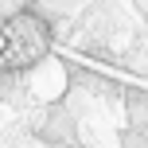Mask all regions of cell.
I'll use <instances>...</instances> for the list:
<instances>
[{
	"instance_id": "cell-1",
	"label": "cell",
	"mask_w": 148,
	"mask_h": 148,
	"mask_svg": "<svg viewBox=\"0 0 148 148\" xmlns=\"http://www.w3.org/2000/svg\"><path fill=\"white\" fill-rule=\"evenodd\" d=\"M47 47H51V27H47L39 16L20 12L0 27V74L16 78V74L35 70L47 59Z\"/></svg>"
}]
</instances>
